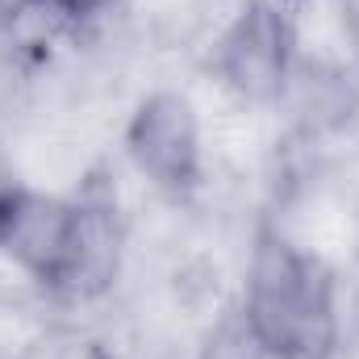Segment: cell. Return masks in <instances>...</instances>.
Instances as JSON below:
<instances>
[{
	"label": "cell",
	"instance_id": "6da1fadb",
	"mask_svg": "<svg viewBox=\"0 0 359 359\" xmlns=\"http://www.w3.org/2000/svg\"><path fill=\"white\" fill-rule=\"evenodd\" d=\"M0 251L42 288L92 297L117 271V222L109 205L46 196L13 180L0 192Z\"/></svg>",
	"mask_w": 359,
	"mask_h": 359
},
{
	"label": "cell",
	"instance_id": "7a4b0ae2",
	"mask_svg": "<svg viewBox=\"0 0 359 359\" xmlns=\"http://www.w3.org/2000/svg\"><path fill=\"white\" fill-rule=\"evenodd\" d=\"M243 330L264 359H330L339 347L334 276L318 255L264 230L247 268Z\"/></svg>",
	"mask_w": 359,
	"mask_h": 359
},
{
	"label": "cell",
	"instance_id": "3957f363",
	"mask_svg": "<svg viewBox=\"0 0 359 359\" xmlns=\"http://www.w3.org/2000/svg\"><path fill=\"white\" fill-rule=\"evenodd\" d=\"M297 59V29L276 0H247L213 50V72L243 100H280Z\"/></svg>",
	"mask_w": 359,
	"mask_h": 359
},
{
	"label": "cell",
	"instance_id": "277c9868",
	"mask_svg": "<svg viewBox=\"0 0 359 359\" xmlns=\"http://www.w3.org/2000/svg\"><path fill=\"white\" fill-rule=\"evenodd\" d=\"M126 151L155 188L188 196L201 184V121L192 100L180 92H151L130 117Z\"/></svg>",
	"mask_w": 359,
	"mask_h": 359
},
{
	"label": "cell",
	"instance_id": "5b68a950",
	"mask_svg": "<svg viewBox=\"0 0 359 359\" xmlns=\"http://www.w3.org/2000/svg\"><path fill=\"white\" fill-rule=\"evenodd\" d=\"M347 38H351L355 59H359V0H347Z\"/></svg>",
	"mask_w": 359,
	"mask_h": 359
},
{
	"label": "cell",
	"instance_id": "8992f818",
	"mask_svg": "<svg viewBox=\"0 0 359 359\" xmlns=\"http://www.w3.org/2000/svg\"><path fill=\"white\" fill-rule=\"evenodd\" d=\"M8 184H13V180L4 176V172H0V192H4V188H8Z\"/></svg>",
	"mask_w": 359,
	"mask_h": 359
}]
</instances>
